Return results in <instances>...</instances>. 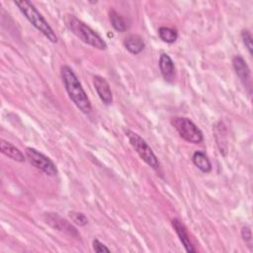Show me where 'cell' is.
I'll list each match as a JSON object with an SVG mask.
<instances>
[{"label":"cell","instance_id":"obj_1","mask_svg":"<svg viewBox=\"0 0 253 253\" xmlns=\"http://www.w3.org/2000/svg\"><path fill=\"white\" fill-rule=\"evenodd\" d=\"M60 74L65 90L71 101L82 113L89 114L92 111L91 102L73 70L69 66L64 65L61 67Z\"/></svg>","mask_w":253,"mask_h":253},{"label":"cell","instance_id":"obj_2","mask_svg":"<svg viewBox=\"0 0 253 253\" xmlns=\"http://www.w3.org/2000/svg\"><path fill=\"white\" fill-rule=\"evenodd\" d=\"M15 5L19 8L21 13L26 17V19L38 30L40 31L49 42L55 43L57 42V36L53 32L52 28L48 25L42 15L37 10L32 2L27 0L15 1Z\"/></svg>","mask_w":253,"mask_h":253},{"label":"cell","instance_id":"obj_3","mask_svg":"<svg viewBox=\"0 0 253 253\" xmlns=\"http://www.w3.org/2000/svg\"><path fill=\"white\" fill-rule=\"evenodd\" d=\"M67 25L70 31L83 42L97 48V49H106L107 43L105 41L89 26L80 21L74 16H70L67 21Z\"/></svg>","mask_w":253,"mask_h":253},{"label":"cell","instance_id":"obj_4","mask_svg":"<svg viewBox=\"0 0 253 253\" xmlns=\"http://www.w3.org/2000/svg\"><path fill=\"white\" fill-rule=\"evenodd\" d=\"M126 135L127 136L129 143L134 148L136 153L139 155V157L151 168L154 170L159 169L160 162L154 152L152 151L151 147L147 144V142L136 132L132 130H126Z\"/></svg>","mask_w":253,"mask_h":253},{"label":"cell","instance_id":"obj_5","mask_svg":"<svg viewBox=\"0 0 253 253\" xmlns=\"http://www.w3.org/2000/svg\"><path fill=\"white\" fill-rule=\"evenodd\" d=\"M171 125L177 130L178 134L188 142L197 144L204 139L201 129L188 118L175 117L171 120Z\"/></svg>","mask_w":253,"mask_h":253},{"label":"cell","instance_id":"obj_6","mask_svg":"<svg viewBox=\"0 0 253 253\" xmlns=\"http://www.w3.org/2000/svg\"><path fill=\"white\" fill-rule=\"evenodd\" d=\"M25 153L29 162L36 168L42 171L44 174L48 176H55L57 174V168L55 164L39 150L33 147H27Z\"/></svg>","mask_w":253,"mask_h":253},{"label":"cell","instance_id":"obj_7","mask_svg":"<svg viewBox=\"0 0 253 253\" xmlns=\"http://www.w3.org/2000/svg\"><path fill=\"white\" fill-rule=\"evenodd\" d=\"M44 220L45 222L50 225L52 228L65 232L68 235L72 236V237H78L79 236V232L77 231V229L65 218L61 217L58 213L56 212H45L44 215Z\"/></svg>","mask_w":253,"mask_h":253},{"label":"cell","instance_id":"obj_8","mask_svg":"<svg viewBox=\"0 0 253 253\" xmlns=\"http://www.w3.org/2000/svg\"><path fill=\"white\" fill-rule=\"evenodd\" d=\"M93 84L97 91L98 96L105 105H110L113 102V94L108 81L99 75L94 76Z\"/></svg>","mask_w":253,"mask_h":253},{"label":"cell","instance_id":"obj_9","mask_svg":"<svg viewBox=\"0 0 253 253\" xmlns=\"http://www.w3.org/2000/svg\"><path fill=\"white\" fill-rule=\"evenodd\" d=\"M171 222H172V226H173L174 230L176 231L180 241L182 242L185 250L187 252H196V249L194 248V246L190 240V236L188 234V231H187L185 225L178 218H173Z\"/></svg>","mask_w":253,"mask_h":253},{"label":"cell","instance_id":"obj_10","mask_svg":"<svg viewBox=\"0 0 253 253\" xmlns=\"http://www.w3.org/2000/svg\"><path fill=\"white\" fill-rule=\"evenodd\" d=\"M232 66L239 79L246 85L250 80V69L244 58L240 55H235L232 58Z\"/></svg>","mask_w":253,"mask_h":253},{"label":"cell","instance_id":"obj_11","mask_svg":"<svg viewBox=\"0 0 253 253\" xmlns=\"http://www.w3.org/2000/svg\"><path fill=\"white\" fill-rule=\"evenodd\" d=\"M159 68L161 71L162 76L165 80H171L174 77L175 74V65L172 60V58L166 54L162 53L159 58Z\"/></svg>","mask_w":253,"mask_h":253},{"label":"cell","instance_id":"obj_12","mask_svg":"<svg viewBox=\"0 0 253 253\" xmlns=\"http://www.w3.org/2000/svg\"><path fill=\"white\" fill-rule=\"evenodd\" d=\"M0 149L4 155H6L7 157H9L15 161H18V162L25 161V156L21 152V150H19V148H17L15 145H13L11 142H9L7 140L1 139Z\"/></svg>","mask_w":253,"mask_h":253},{"label":"cell","instance_id":"obj_13","mask_svg":"<svg viewBox=\"0 0 253 253\" xmlns=\"http://www.w3.org/2000/svg\"><path fill=\"white\" fill-rule=\"evenodd\" d=\"M124 45L130 53L137 54L142 51L145 46V42L139 35H130L125 39Z\"/></svg>","mask_w":253,"mask_h":253},{"label":"cell","instance_id":"obj_14","mask_svg":"<svg viewBox=\"0 0 253 253\" xmlns=\"http://www.w3.org/2000/svg\"><path fill=\"white\" fill-rule=\"evenodd\" d=\"M192 159H193V163L195 164V166H197L202 172L209 173L211 170V161L208 158V156L206 155V153H204L203 151H196L193 154Z\"/></svg>","mask_w":253,"mask_h":253},{"label":"cell","instance_id":"obj_15","mask_svg":"<svg viewBox=\"0 0 253 253\" xmlns=\"http://www.w3.org/2000/svg\"><path fill=\"white\" fill-rule=\"evenodd\" d=\"M109 20L113 28L120 33H124L127 28L126 19L113 9L109 12Z\"/></svg>","mask_w":253,"mask_h":253},{"label":"cell","instance_id":"obj_16","mask_svg":"<svg viewBox=\"0 0 253 253\" xmlns=\"http://www.w3.org/2000/svg\"><path fill=\"white\" fill-rule=\"evenodd\" d=\"M159 38L167 43H173L178 39V33L176 30L168 27H160L158 30Z\"/></svg>","mask_w":253,"mask_h":253},{"label":"cell","instance_id":"obj_17","mask_svg":"<svg viewBox=\"0 0 253 253\" xmlns=\"http://www.w3.org/2000/svg\"><path fill=\"white\" fill-rule=\"evenodd\" d=\"M223 128H224V126H223V124L222 123H218L216 126H215V127H214V132L215 133H217V134H222V130H223ZM225 133V132H224ZM223 133V136H224V138L222 139L221 138V135H220V139H218V140H216V143H217V145H218V148H219V150H220V152L221 153H223L224 155H225V153H226V149H227V143H226V139H225V137H226V135Z\"/></svg>","mask_w":253,"mask_h":253},{"label":"cell","instance_id":"obj_18","mask_svg":"<svg viewBox=\"0 0 253 253\" xmlns=\"http://www.w3.org/2000/svg\"><path fill=\"white\" fill-rule=\"evenodd\" d=\"M69 217L71 218V220L74 223H76V224H78L80 226H84L88 222V219H87L86 215L84 213H82V212H78V211H72L69 212Z\"/></svg>","mask_w":253,"mask_h":253},{"label":"cell","instance_id":"obj_19","mask_svg":"<svg viewBox=\"0 0 253 253\" xmlns=\"http://www.w3.org/2000/svg\"><path fill=\"white\" fill-rule=\"evenodd\" d=\"M241 40H242L245 47L247 48L249 54L252 55L253 45H252V35H251V33L248 30H243L241 32Z\"/></svg>","mask_w":253,"mask_h":253},{"label":"cell","instance_id":"obj_20","mask_svg":"<svg viewBox=\"0 0 253 253\" xmlns=\"http://www.w3.org/2000/svg\"><path fill=\"white\" fill-rule=\"evenodd\" d=\"M93 249L95 252H98V253H101V252H110V249L105 245L103 244L102 242H100L98 239H94L93 240Z\"/></svg>","mask_w":253,"mask_h":253},{"label":"cell","instance_id":"obj_21","mask_svg":"<svg viewBox=\"0 0 253 253\" xmlns=\"http://www.w3.org/2000/svg\"><path fill=\"white\" fill-rule=\"evenodd\" d=\"M241 236L243 238V240L245 242H248L249 245L251 244V240H252V233H251V229L249 226H243L241 229Z\"/></svg>","mask_w":253,"mask_h":253}]
</instances>
